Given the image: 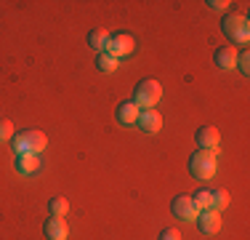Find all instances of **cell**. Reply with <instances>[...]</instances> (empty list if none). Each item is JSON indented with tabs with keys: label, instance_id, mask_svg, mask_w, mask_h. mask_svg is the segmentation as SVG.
Returning <instances> with one entry per match:
<instances>
[{
	"label": "cell",
	"instance_id": "obj_3",
	"mask_svg": "<svg viewBox=\"0 0 250 240\" xmlns=\"http://www.w3.org/2000/svg\"><path fill=\"white\" fill-rule=\"evenodd\" d=\"M160 96H163V86L154 77H144V80H139V86L133 91V104L139 110H154Z\"/></svg>",
	"mask_w": 250,
	"mask_h": 240
},
{
	"label": "cell",
	"instance_id": "obj_21",
	"mask_svg": "<svg viewBox=\"0 0 250 240\" xmlns=\"http://www.w3.org/2000/svg\"><path fill=\"white\" fill-rule=\"evenodd\" d=\"M160 240H181V232H178L176 227H165V230L160 232Z\"/></svg>",
	"mask_w": 250,
	"mask_h": 240
},
{
	"label": "cell",
	"instance_id": "obj_22",
	"mask_svg": "<svg viewBox=\"0 0 250 240\" xmlns=\"http://www.w3.org/2000/svg\"><path fill=\"white\" fill-rule=\"evenodd\" d=\"M208 5H210L213 11H221V8H226V5H231L229 0H208Z\"/></svg>",
	"mask_w": 250,
	"mask_h": 240
},
{
	"label": "cell",
	"instance_id": "obj_16",
	"mask_svg": "<svg viewBox=\"0 0 250 240\" xmlns=\"http://www.w3.org/2000/svg\"><path fill=\"white\" fill-rule=\"evenodd\" d=\"M226 206H229V192H226V190H213L210 192V208L221 214Z\"/></svg>",
	"mask_w": 250,
	"mask_h": 240
},
{
	"label": "cell",
	"instance_id": "obj_5",
	"mask_svg": "<svg viewBox=\"0 0 250 240\" xmlns=\"http://www.w3.org/2000/svg\"><path fill=\"white\" fill-rule=\"evenodd\" d=\"M133 48H136L133 35H128V32H117V35H109V43H106V53H112L115 59H120V56H130V53H133Z\"/></svg>",
	"mask_w": 250,
	"mask_h": 240
},
{
	"label": "cell",
	"instance_id": "obj_19",
	"mask_svg": "<svg viewBox=\"0 0 250 240\" xmlns=\"http://www.w3.org/2000/svg\"><path fill=\"white\" fill-rule=\"evenodd\" d=\"M14 139V123L11 120H0V142H11Z\"/></svg>",
	"mask_w": 250,
	"mask_h": 240
},
{
	"label": "cell",
	"instance_id": "obj_1",
	"mask_svg": "<svg viewBox=\"0 0 250 240\" xmlns=\"http://www.w3.org/2000/svg\"><path fill=\"white\" fill-rule=\"evenodd\" d=\"M11 147H14L16 155H24V152L40 155L48 147V136H45L43 131H21V134H14Z\"/></svg>",
	"mask_w": 250,
	"mask_h": 240
},
{
	"label": "cell",
	"instance_id": "obj_14",
	"mask_svg": "<svg viewBox=\"0 0 250 240\" xmlns=\"http://www.w3.org/2000/svg\"><path fill=\"white\" fill-rule=\"evenodd\" d=\"M88 43H91V48H96L99 53H104L106 51V43H109L106 29H91V32H88Z\"/></svg>",
	"mask_w": 250,
	"mask_h": 240
},
{
	"label": "cell",
	"instance_id": "obj_2",
	"mask_svg": "<svg viewBox=\"0 0 250 240\" xmlns=\"http://www.w3.org/2000/svg\"><path fill=\"white\" fill-rule=\"evenodd\" d=\"M221 27H224V35L234 46H248V40H250V22H248L245 14H226L224 22H221Z\"/></svg>",
	"mask_w": 250,
	"mask_h": 240
},
{
	"label": "cell",
	"instance_id": "obj_17",
	"mask_svg": "<svg viewBox=\"0 0 250 240\" xmlns=\"http://www.w3.org/2000/svg\"><path fill=\"white\" fill-rule=\"evenodd\" d=\"M117 64H120V59H115L112 53H99L96 56V67L101 70V72H115L117 70Z\"/></svg>",
	"mask_w": 250,
	"mask_h": 240
},
{
	"label": "cell",
	"instance_id": "obj_12",
	"mask_svg": "<svg viewBox=\"0 0 250 240\" xmlns=\"http://www.w3.org/2000/svg\"><path fill=\"white\" fill-rule=\"evenodd\" d=\"M139 107L133 104V99L128 101H120V107H117V120H120L123 125H133L136 120H139Z\"/></svg>",
	"mask_w": 250,
	"mask_h": 240
},
{
	"label": "cell",
	"instance_id": "obj_8",
	"mask_svg": "<svg viewBox=\"0 0 250 240\" xmlns=\"http://www.w3.org/2000/svg\"><path fill=\"white\" fill-rule=\"evenodd\" d=\"M194 221H197V227H200L202 235H216V232L221 230V214L213 211V208H208V211H200Z\"/></svg>",
	"mask_w": 250,
	"mask_h": 240
},
{
	"label": "cell",
	"instance_id": "obj_10",
	"mask_svg": "<svg viewBox=\"0 0 250 240\" xmlns=\"http://www.w3.org/2000/svg\"><path fill=\"white\" fill-rule=\"evenodd\" d=\"M43 232H45V238H48V240H67V238H69V227H67V221L59 219V216H51V219L45 221Z\"/></svg>",
	"mask_w": 250,
	"mask_h": 240
},
{
	"label": "cell",
	"instance_id": "obj_13",
	"mask_svg": "<svg viewBox=\"0 0 250 240\" xmlns=\"http://www.w3.org/2000/svg\"><path fill=\"white\" fill-rule=\"evenodd\" d=\"M40 168V158L32 152H24V155H16V171L21 173H35Z\"/></svg>",
	"mask_w": 250,
	"mask_h": 240
},
{
	"label": "cell",
	"instance_id": "obj_18",
	"mask_svg": "<svg viewBox=\"0 0 250 240\" xmlns=\"http://www.w3.org/2000/svg\"><path fill=\"white\" fill-rule=\"evenodd\" d=\"M192 200H194V206H197L200 211H208V208H210V190H197L192 195Z\"/></svg>",
	"mask_w": 250,
	"mask_h": 240
},
{
	"label": "cell",
	"instance_id": "obj_11",
	"mask_svg": "<svg viewBox=\"0 0 250 240\" xmlns=\"http://www.w3.org/2000/svg\"><path fill=\"white\" fill-rule=\"evenodd\" d=\"M213 62H216L218 70H234L237 67V48L231 46H224V48H216V53H213Z\"/></svg>",
	"mask_w": 250,
	"mask_h": 240
},
{
	"label": "cell",
	"instance_id": "obj_15",
	"mask_svg": "<svg viewBox=\"0 0 250 240\" xmlns=\"http://www.w3.org/2000/svg\"><path fill=\"white\" fill-rule=\"evenodd\" d=\"M48 214H51V216H59V219H64V216L69 214L67 197H51V200H48Z\"/></svg>",
	"mask_w": 250,
	"mask_h": 240
},
{
	"label": "cell",
	"instance_id": "obj_20",
	"mask_svg": "<svg viewBox=\"0 0 250 240\" xmlns=\"http://www.w3.org/2000/svg\"><path fill=\"white\" fill-rule=\"evenodd\" d=\"M237 67H240L242 75H250V53L248 51L237 53Z\"/></svg>",
	"mask_w": 250,
	"mask_h": 240
},
{
	"label": "cell",
	"instance_id": "obj_7",
	"mask_svg": "<svg viewBox=\"0 0 250 240\" xmlns=\"http://www.w3.org/2000/svg\"><path fill=\"white\" fill-rule=\"evenodd\" d=\"M194 142H197L200 149H208V152H218V144H221V134H218L216 125H202L194 134Z\"/></svg>",
	"mask_w": 250,
	"mask_h": 240
},
{
	"label": "cell",
	"instance_id": "obj_9",
	"mask_svg": "<svg viewBox=\"0 0 250 240\" xmlns=\"http://www.w3.org/2000/svg\"><path fill=\"white\" fill-rule=\"evenodd\" d=\"M136 123H139V128L144 131V134H157V131L163 128V115L154 112V110H141Z\"/></svg>",
	"mask_w": 250,
	"mask_h": 240
},
{
	"label": "cell",
	"instance_id": "obj_4",
	"mask_svg": "<svg viewBox=\"0 0 250 240\" xmlns=\"http://www.w3.org/2000/svg\"><path fill=\"white\" fill-rule=\"evenodd\" d=\"M218 152H208V149H197V152L189 158V171L192 176L197 179H213L218 171V160H216Z\"/></svg>",
	"mask_w": 250,
	"mask_h": 240
},
{
	"label": "cell",
	"instance_id": "obj_6",
	"mask_svg": "<svg viewBox=\"0 0 250 240\" xmlns=\"http://www.w3.org/2000/svg\"><path fill=\"white\" fill-rule=\"evenodd\" d=\"M170 211H173L176 219H181V221H192V219H197L200 208L194 206L192 195H176V197H173V203H170Z\"/></svg>",
	"mask_w": 250,
	"mask_h": 240
}]
</instances>
